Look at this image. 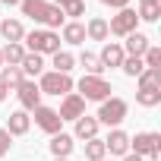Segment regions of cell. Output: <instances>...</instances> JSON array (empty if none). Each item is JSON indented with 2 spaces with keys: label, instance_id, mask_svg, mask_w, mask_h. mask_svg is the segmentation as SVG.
<instances>
[{
  "label": "cell",
  "instance_id": "cell-1",
  "mask_svg": "<svg viewBox=\"0 0 161 161\" xmlns=\"http://www.w3.org/2000/svg\"><path fill=\"white\" fill-rule=\"evenodd\" d=\"M19 10H22V16L35 19L38 25H44V29H51V32H54V29H63V22H66L63 10L54 7V3H47V0H22Z\"/></svg>",
  "mask_w": 161,
  "mask_h": 161
},
{
  "label": "cell",
  "instance_id": "cell-2",
  "mask_svg": "<svg viewBox=\"0 0 161 161\" xmlns=\"http://www.w3.org/2000/svg\"><path fill=\"white\" fill-rule=\"evenodd\" d=\"M25 44V51L29 54H57L60 51V35L57 32H51V29H35V32H25V38H22Z\"/></svg>",
  "mask_w": 161,
  "mask_h": 161
},
{
  "label": "cell",
  "instance_id": "cell-3",
  "mask_svg": "<svg viewBox=\"0 0 161 161\" xmlns=\"http://www.w3.org/2000/svg\"><path fill=\"white\" fill-rule=\"evenodd\" d=\"M76 89H79L76 95L82 98V101H98V104H101V101H108V98H111V92H114V89H111V82H108L104 76H82Z\"/></svg>",
  "mask_w": 161,
  "mask_h": 161
},
{
  "label": "cell",
  "instance_id": "cell-4",
  "mask_svg": "<svg viewBox=\"0 0 161 161\" xmlns=\"http://www.w3.org/2000/svg\"><path fill=\"white\" fill-rule=\"evenodd\" d=\"M76 89V82L69 79V73H54V69H44L41 79H38V92L41 95H69Z\"/></svg>",
  "mask_w": 161,
  "mask_h": 161
},
{
  "label": "cell",
  "instance_id": "cell-5",
  "mask_svg": "<svg viewBox=\"0 0 161 161\" xmlns=\"http://www.w3.org/2000/svg\"><path fill=\"white\" fill-rule=\"evenodd\" d=\"M130 152L142 161H158L161 155V133H136L130 136Z\"/></svg>",
  "mask_w": 161,
  "mask_h": 161
},
{
  "label": "cell",
  "instance_id": "cell-6",
  "mask_svg": "<svg viewBox=\"0 0 161 161\" xmlns=\"http://www.w3.org/2000/svg\"><path fill=\"white\" fill-rule=\"evenodd\" d=\"M126 111H130V104L123 101V98H117V95H111L108 101H101V108H98V123H104V126H120L123 120H126Z\"/></svg>",
  "mask_w": 161,
  "mask_h": 161
},
{
  "label": "cell",
  "instance_id": "cell-7",
  "mask_svg": "<svg viewBox=\"0 0 161 161\" xmlns=\"http://www.w3.org/2000/svg\"><path fill=\"white\" fill-rule=\"evenodd\" d=\"M136 25H139V16H136L133 7H126V10H117V16H111V22H108V35L126 38L130 32H136Z\"/></svg>",
  "mask_w": 161,
  "mask_h": 161
},
{
  "label": "cell",
  "instance_id": "cell-8",
  "mask_svg": "<svg viewBox=\"0 0 161 161\" xmlns=\"http://www.w3.org/2000/svg\"><path fill=\"white\" fill-rule=\"evenodd\" d=\"M32 114H35V126H38V130H44L47 136H54V133H63V130H60V126H63V120H60V114H57L54 108H47V104H38Z\"/></svg>",
  "mask_w": 161,
  "mask_h": 161
},
{
  "label": "cell",
  "instance_id": "cell-9",
  "mask_svg": "<svg viewBox=\"0 0 161 161\" xmlns=\"http://www.w3.org/2000/svg\"><path fill=\"white\" fill-rule=\"evenodd\" d=\"M16 98H19L22 111H35V108L41 104V92H38V82H35V79H22V82H19V89H16Z\"/></svg>",
  "mask_w": 161,
  "mask_h": 161
},
{
  "label": "cell",
  "instance_id": "cell-10",
  "mask_svg": "<svg viewBox=\"0 0 161 161\" xmlns=\"http://www.w3.org/2000/svg\"><path fill=\"white\" fill-rule=\"evenodd\" d=\"M60 120H79V117H86V101L79 98L76 92H69V95H63V101H60Z\"/></svg>",
  "mask_w": 161,
  "mask_h": 161
},
{
  "label": "cell",
  "instance_id": "cell-11",
  "mask_svg": "<svg viewBox=\"0 0 161 161\" xmlns=\"http://www.w3.org/2000/svg\"><path fill=\"white\" fill-rule=\"evenodd\" d=\"M101 142H104V152H108V155L123 158V155L130 152V133H123L120 126H114V130L108 133V139H101Z\"/></svg>",
  "mask_w": 161,
  "mask_h": 161
},
{
  "label": "cell",
  "instance_id": "cell-12",
  "mask_svg": "<svg viewBox=\"0 0 161 161\" xmlns=\"http://www.w3.org/2000/svg\"><path fill=\"white\" fill-rule=\"evenodd\" d=\"M29 126H32V117H29V111L19 108V111H13V114L7 117V126H3V130H7L10 136H25Z\"/></svg>",
  "mask_w": 161,
  "mask_h": 161
},
{
  "label": "cell",
  "instance_id": "cell-13",
  "mask_svg": "<svg viewBox=\"0 0 161 161\" xmlns=\"http://www.w3.org/2000/svg\"><path fill=\"white\" fill-rule=\"evenodd\" d=\"M0 35H3L7 44H22V38H25L22 19H3V22H0Z\"/></svg>",
  "mask_w": 161,
  "mask_h": 161
},
{
  "label": "cell",
  "instance_id": "cell-14",
  "mask_svg": "<svg viewBox=\"0 0 161 161\" xmlns=\"http://www.w3.org/2000/svg\"><path fill=\"white\" fill-rule=\"evenodd\" d=\"M148 44H152V41H148L145 32H130V35H126V44H123V54H126V57H142V54L148 51Z\"/></svg>",
  "mask_w": 161,
  "mask_h": 161
},
{
  "label": "cell",
  "instance_id": "cell-15",
  "mask_svg": "<svg viewBox=\"0 0 161 161\" xmlns=\"http://www.w3.org/2000/svg\"><path fill=\"white\" fill-rule=\"evenodd\" d=\"M123 44H117V41H104V47H101V54H98V60H101V66L108 69V66H120L123 63Z\"/></svg>",
  "mask_w": 161,
  "mask_h": 161
},
{
  "label": "cell",
  "instance_id": "cell-16",
  "mask_svg": "<svg viewBox=\"0 0 161 161\" xmlns=\"http://www.w3.org/2000/svg\"><path fill=\"white\" fill-rule=\"evenodd\" d=\"M98 130H101V123H98L95 117H79V120H76V130H73V136L89 142V139H95V136H98Z\"/></svg>",
  "mask_w": 161,
  "mask_h": 161
},
{
  "label": "cell",
  "instance_id": "cell-17",
  "mask_svg": "<svg viewBox=\"0 0 161 161\" xmlns=\"http://www.w3.org/2000/svg\"><path fill=\"white\" fill-rule=\"evenodd\" d=\"M86 38H89V41H108V38H111V35H108V19L92 16V19L86 22Z\"/></svg>",
  "mask_w": 161,
  "mask_h": 161
},
{
  "label": "cell",
  "instance_id": "cell-18",
  "mask_svg": "<svg viewBox=\"0 0 161 161\" xmlns=\"http://www.w3.org/2000/svg\"><path fill=\"white\" fill-rule=\"evenodd\" d=\"M19 69H22V76L35 79V76H41V73H44V57H41V54H29V51H25V57H22Z\"/></svg>",
  "mask_w": 161,
  "mask_h": 161
},
{
  "label": "cell",
  "instance_id": "cell-19",
  "mask_svg": "<svg viewBox=\"0 0 161 161\" xmlns=\"http://www.w3.org/2000/svg\"><path fill=\"white\" fill-rule=\"evenodd\" d=\"M73 152V136L69 133H54L51 136V155L54 158H69Z\"/></svg>",
  "mask_w": 161,
  "mask_h": 161
},
{
  "label": "cell",
  "instance_id": "cell-20",
  "mask_svg": "<svg viewBox=\"0 0 161 161\" xmlns=\"http://www.w3.org/2000/svg\"><path fill=\"white\" fill-rule=\"evenodd\" d=\"M60 38H63L66 44H86V25H82V22H63Z\"/></svg>",
  "mask_w": 161,
  "mask_h": 161
},
{
  "label": "cell",
  "instance_id": "cell-21",
  "mask_svg": "<svg viewBox=\"0 0 161 161\" xmlns=\"http://www.w3.org/2000/svg\"><path fill=\"white\" fill-rule=\"evenodd\" d=\"M136 104L139 108H158L161 104V86H145L136 92Z\"/></svg>",
  "mask_w": 161,
  "mask_h": 161
},
{
  "label": "cell",
  "instance_id": "cell-22",
  "mask_svg": "<svg viewBox=\"0 0 161 161\" xmlns=\"http://www.w3.org/2000/svg\"><path fill=\"white\" fill-rule=\"evenodd\" d=\"M0 57H3V66H19L22 57H25V47L22 44H3L0 47Z\"/></svg>",
  "mask_w": 161,
  "mask_h": 161
},
{
  "label": "cell",
  "instance_id": "cell-23",
  "mask_svg": "<svg viewBox=\"0 0 161 161\" xmlns=\"http://www.w3.org/2000/svg\"><path fill=\"white\" fill-rule=\"evenodd\" d=\"M51 66H54V73H69L76 66V57L69 51H57V54H51Z\"/></svg>",
  "mask_w": 161,
  "mask_h": 161
},
{
  "label": "cell",
  "instance_id": "cell-24",
  "mask_svg": "<svg viewBox=\"0 0 161 161\" xmlns=\"http://www.w3.org/2000/svg\"><path fill=\"white\" fill-rule=\"evenodd\" d=\"M79 66L86 69V76H101V60H98V54H89V51H82L79 54Z\"/></svg>",
  "mask_w": 161,
  "mask_h": 161
},
{
  "label": "cell",
  "instance_id": "cell-25",
  "mask_svg": "<svg viewBox=\"0 0 161 161\" xmlns=\"http://www.w3.org/2000/svg\"><path fill=\"white\" fill-rule=\"evenodd\" d=\"M22 69L19 66H0V82H3L7 89H19V82H22Z\"/></svg>",
  "mask_w": 161,
  "mask_h": 161
},
{
  "label": "cell",
  "instance_id": "cell-26",
  "mask_svg": "<svg viewBox=\"0 0 161 161\" xmlns=\"http://www.w3.org/2000/svg\"><path fill=\"white\" fill-rule=\"evenodd\" d=\"M136 16H139V22H158V16H161V3H139Z\"/></svg>",
  "mask_w": 161,
  "mask_h": 161
},
{
  "label": "cell",
  "instance_id": "cell-27",
  "mask_svg": "<svg viewBox=\"0 0 161 161\" xmlns=\"http://www.w3.org/2000/svg\"><path fill=\"white\" fill-rule=\"evenodd\" d=\"M101 158H108V152H104V142L95 136L86 142V161H101Z\"/></svg>",
  "mask_w": 161,
  "mask_h": 161
},
{
  "label": "cell",
  "instance_id": "cell-28",
  "mask_svg": "<svg viewBox=\"0 0 161 161\" xmlns=\"http://www.w3.org/2000/svg\"><path fill=\"white\" fill-rule=\"evenodd\" d=\"M142 66L145 69H161V47L148 44V51L142 54Z\"/></svg>",
  "mask_w": 161,
  "mask_h": 161
},
{
  "label": "cell",
  "instance_id": "cell-29",
  "mask_svg": "<svg viewBox=\"0 0 161 161\" xmlns=\"http://www.w3.org/2000/svg\"><path fill=\"white\" fill-rule=\"evenodd\" d=\"M60 10H63L66 22H76V16H82V13H86V0H69V3L60 7Z\"/></svg>",
  "mask_w": 161,
  "mask_h": 161
},
{
  "label": "cell",
  "instance_id": "cell-30",
  "mask_svg": "<svg viewBox=\"0 0 161 161\" xmlns=\"http://www.w3.org/2000/svg\"><path fill=\"white\" fill-rule=\"evenodd\" d=\"M120 69L130 76V79H136L145 66H142V57H123V63H120Z\"/></svg>",
  "mask_w": 161,
  "mask_h": 161
},
{
  "label": "cell",
  "instance_id": "cell-31",
  "mask_svg": "<svg viewBox=\"0 0 161 161\" xmlns=\"http://www.w3.org/2000/svg\"><path fill=\"white\" fill-rule=\"evenodd\" d=\"M136 82H139V89H145V86H161V69H142V73L136 76Z\"/></svg>",
  "mask_w": 161,
  "mask_h": 161
},
{
  "label": "cell",
  "instance_id": "cell-32",
  "mask_svg": "<svg viewBox=\"0 0 161 161\" xmlns=\"http://www.w3.org/2000/svg\"><path fill=\"white\" fill-rule=\"evenodd\" d=\"M10 145H13V136H10L3 126H0V158H3V155H10Z\"/></svg>",
  "mask_w": 161,
  "mask_h": 161
},
{
  "label": "cell",
  "instance_id": "cell-33",
  "mask_svg": "<svg viewBox=\"0 0 161 161\" xmlns=\"http://www.w3.org/2000/svg\"><path fill=\"white\" fill-rule=\"evenodd\" d=\"M104 7H111V10H126L130 7V0H101Z\"/></svg>",
  "mask_w": 161,
  "mask_h": 161
},
{
  "label": "cell",
  "instance_id": "cell-34",
  "mask_svg": "<svg viewBox=\"0 0 161 161\" xmlns=\"http://www.w3.org/2000/svg\"><path fill=\"white\" fill-rule=\"evenodd\" d=\"M7 95H10V89H7L3 82H0V101H7Z\"/></svg>",
  "mask_w": 161,
  "mask_h": 161
},
{
  "label": "cell",
  "instance_id": "cell-35",
  "mask_svg": "<svg viewBox=\"0 0 161 161\" xmlns=\"http://www.w3.org/2000/svg\"><path fill=\"white\" fill-rule=\"evenodd\" d=\"M123 161H142V158H139V155H133V152H126V155H123Z\"/></svg>",
  "mask_w": 161,
  "mask_h": 161
},
{
  "label": "cell",
  "instance_id": "cell-36",
  "mask_svg": "<svg viewBox=\"0 0 161 161\" xmlns=\"http://www.w3.org/2000/svg\"><path fill=\"white\" fill-rule=\"evenodd\" d=\"M0 3H7V7H19L22 0H0Z\"/></svg>",
  "mask_w": 161,
  "mask_h": 161
},
{
  "label": "cell",
  "instance_id": "cell-37",
  "mask_svg": "<svg viewBox=\"0 0 161 161\" xmlns=\"http://www.w3.org/2000/svg\"><path fill=\"white\" fill-rule=\"evenodd\" d=\"M47 3H54V7H66L69 0H47Z\"/></svg>",
  "mask_w": 161,
  "mask_h": 161
},
{
  "label": "cell",
  "instance_id": "cell-38",
  "mask_svg": "<svg viewBox=\"0 0 161 161\" xmlns=\"http://www.w3.org/2000/svg\"><path fill=\"white\" fill-rule=\"evenodd\" d=\"M139 3H161V0H139Z\"/></svg>",
  "mask_w": 161,
  "mask_h": 161
},
{
  "label": "cell",
  "instance_id": "cell-39",
  "mask_svg": "<svg viewBox=\"0 0 161 161\" xmlns=\"http://www.w3.org/2000/svg\"><path fill=\"white\" fill-rule=\"evenodd\" d=\"M54 161H69V158H54Z\"/></svg>",
  "mask_w": 161,
  "mask_h": 161
},
{
  "label": "cell",
  "instance_id": "cell-40",
  "mask_svg": "<svg viewBox=\"0 0 161 161\" xmlns=\"http://www.w3.org/2000/svg\"><path fill=\"white\" fill-rule=\"evenodd\" d=\"M0 66H3V57H0Z\"/></svg>",
  "mask_w": 161,
  "mask_h": 161
},
{
  "label": "cell",
  "instance_id": "cell-41",
  "mask_svg": "<svg viewBox=\"0 0 161 161\" xmlns=\"http://www.w3.org/2000/svg\"><path fill=\"white\" fill-rule=\"evenodd\" d=\"M101 161H111V158H101Z\"/></svg>",
  "mask_w": 161,
  "mask_h": 161
}]
</instances>
